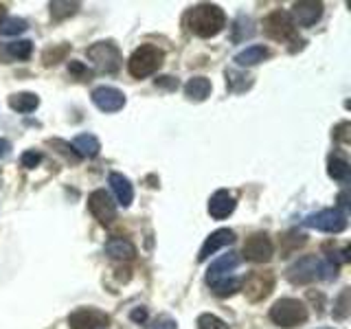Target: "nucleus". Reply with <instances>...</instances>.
Listing matches in <instances>:
<instances>
[{
  "mask_svg": "<svg viewBox=\"0 0 351 329\" xmlns=\"http://www.w3.org/2000/svg\"><path fill=\"white\" fill-rule=\"evenodd\" d=\"M336 266H332L329 261L318 259L316 255H305L301 257L296 263L288 268V281L294 285H305V283H312V281H329V279H336Z\"/></svg>",
  "mask_w": 351,
  "mask_h": 329,
  "instance_id": "obj_2",
  "label": "nucleus"
},
{
  "mask_svg": "<svg viewBox=\"0 0 351 329\" xmlns=\"http://www.w3.org/2000/svg\"><path fill=\"white\" fill-rule=\"evenodd\" d=\"M226 86L230 93H244L252 86V77L248 73H241V71H233L228 69L226 71Z\"/></svg>",
  "mask_w": 351,
  "mask_h": 329,
  "instance_id": "obj_24",
  "label": "nucleus"
},
{
  "mask_svg": "<svg viewBox=\"0 0 351 329\" xmlns=\"http://www.w3.org/2000/svg\"><path fill=\"white\" fill-rule=\"evenodd\" d=\"M69 71H71L73 75H77V77H82V80H86V77H90V75H93L82 62H71V64H69Z\"/></svg>",
  "mask_w": 351,
  "mask_h": 329,
  "instance_id": "obj_37",
  "label": "nucleus"
},
{
  "mask_svg": "<svg viewBox=\"0 0 351 329\" xmlns=\"http://www.w3.org/2000/svg\"><path fill=\"white\" fill-rule=\"evenodd\" d=\"M20 162H22V167L33 169V167H38V164L42 162V154H40V151H36V149H29V151L22 154Z\"/></svg>",
  "mask_w": 351,
  "mask_h": 329,
  "instance_id": "obj_33",
  "label": "nucleus"
},
{
  "mask_svg": "<svg viewBox=\"0 0 351 329\" xmlns=\"http://www.w3.org/2000/svg\"><path fill=\"white\" fill-rule=\"evenodd\" d=\"M165 62V53L154 47V44H141V47L130 55L128 60V71L132 77L143 80V77H149L156 73Z\"/></svg>",
  "mask_w": 351,
  "mask_h": 329,
  "instance_id": "obj_3",
  "label": "nucleus"
},
{
  "mask_svg": "<svg viewBox=\"0 0 351 329\" xmlns=\"http://www.w3.org/2000/svg\"><path fill=\"white\" fill-rule=\"evenodd\" d=\"M321 329H332V327H321Z\"/></svg>",
  "mask_w": 351,
  "mask_h": 329,
  "instance_id": "obj_42",
  "label": "nucleus"
},
{
  "mask_svg": "<svg viewBox=\"0 0 351 329\" xmlns=\"http://www.w3.org/2000/svg\"><path fill=\"white\" fill-rule=\"evenodd\" d=\"M110 323V316L95 307H80L69 316L71 329H104Z\"/></svg>",
  "mask_w": 351,
  "mask_h": 329,
  "instance_id": "obj_10",
  "label": "nucleus"
},
{
  "mask_svg": "<svg viewBox=\"0 0 351 329\" xmlns=\"http://www.w3.org/2000/svg\"><path fill=\"white\" fill-rule=\"evenodd\" d=\"M252 33H255V29H252V20L250 18L241 16L239 20H235V25H233V40L235 42H241V40L250 38Z\"/></svg>",
  "mask_w": 351,
  "mask_h": 329,
  "instance_id": "obj_29",
  "label": "nucleus"
},
{
  "mask_svg": "<svg viewBox=\"0 0 351 329\" xmlns=\"http://www.w3.org/2000/svg\"><path fill=\"white\" fill-rule=\"evenodd\" d=\"M88 211L95 215V219H99L101 224H112L117 219V204L112 202L108 191L97 189L88 195Z\"/></svg>",
  "mask_w": 351,
  "mask_h": 329,
  "instance_id": "obj_9",
  "label": "nucleus"
},
{
  "mask_svg": "<svg viewBox=\"0 0 351 329\" xmlns=\"http://www.w3.org/2000/svg\"><path fill=\"white\" fill-rule=\"evenodd\" d=\"M77 9H80V3H60V0H55V3H51V16L55 20H64L77 14Z\"/></svg>",
  "mask_w": 351,
  "mask_h": 329,
  "instance_id": "obj_27",
  "label": "nucleus"
},
{
  "mask_svg": "<svg viewBox=\"0 0 351 329\" xmlns=\"http://www.w3.org/2000/svg\"><path fill=\"white\" fill-rule=\"evenodd\" d=\"M9 141H3V138H0V156H5V154L9 151Z\"/></svg>",
  "mask_w": 351,
  "mask_h": 329,
  "instance_id": "obj_40",
  "label": "nucleus"
},
{
  "mask_svg": "<svg viewBox=\"0 0 351 329\" xmlns=\"http://www.w3.org/2000/svg\"><path fill=\"white\" fill-rule=\"evenodd\" d=\"M272 255H274V246H272V239L266 233H252L250 237H246L244 257L248 261L263 263V261H270Z\"/></svg>",
  "mask_w": 351,
  "mask_h": 329,
  "instance_id": "obj_11",
  "label": "nucleus"
},
{
  "mask_svg": "<svg viewBox=\"0 0 351 329\" xmlns=\"http://www.w3.org/2000/svg\"><path fill=\"white\" fill-rule=\"evenodd\" d=\"M270 321L283 329L299 327L307 321V307L299 299H279L270 307Z\"/></svg>",
  "mask_w": 351,
  "mask_h": 329,
  "instance_id": "obj_4",
  "label": "nucleus"
},
{
  "mask_svg": "<svg viewBox=\"0 0 351 329\" xmlns=\"http://www.w3.org/2000/svg\"><path fill=\"white\" fill-rule=\"evenodd\" d=\"M211 82L206 77H191L189 82L184 84V95L191 99V101H204V99L211 95Z\"/></svg>",
  "mask_w": 351,
  "mask_h": 329,
  "instance_id": "obj_21",
  "label": "nucleus"
},
{
  "mask_svg": "<svg viewBox=\"0 0 351 329\" xmlns=\"http://www.w3.org/2000/svg\"><path fill=\"white\" fill-rule=\"evenodd\" d=\"M33 53V42L31 40H16V42H9L3 47L0 55L5 60H29Z\"/></svg>",
  "mask_w": 351,
  "mask_h": 329,
  "instance_id": "obj_22",
  "label": "nucleus"
},
{
  "mask_svg": "<svg viewBox=\"0 0 351 329\" xmlns=\"http://www.w3.org/2000/svg\"><path fill=\"white\" fill-rule=\"evenodd\" d=\"M93 103L101 112H119L125 106V95L112 86H99L93 90Z\"/></svg>",
  "mask_w": 351,
  "mask_h": 329,
  "instance_id": "obj_12",
  "label": "nucleus"
},
{
  "mask_svg": "<svg viewBox=\"0 0 351 329\" xmlns=\"http://www.w3.org/2000/svg\"><path fill=\"white\" fill-rule=\"evenodd\" d=\"M49 145H51V147H60L58 151H62L64 156L69 158V160H73V162L80 160V156H77V154L73 151L71 143H64V141H60V138H55V141H49Z\"/></svg>",
  "mask_w": 351,
  "mask_h": 329,
  "instance_id": "obj_34",
  "label": "nucleus"
},
{
  "mask_svg": "<svg viewBox=\"0 0 351 329\" xmlns=\"http://www.w3.org/2000/svg\"><path fill=\"white\" fill-rule=\"evenodd\" d=\"M244 294L250 303H259L263 299H268L274 290V274L270 270H255L250 272L244 281Z\"/></svg>",
  "mask_w": 351,
  "mask_h": 329,
  "instance_id": "obj_8",
  "label": "nucleus"
},
{
  "mask_svg": "<svg viewBox=\"0 0 351 329\" xmlns=\"http://www.w3.org/2000/svg\"><path fill=\"white\" fill-rule=\"evenodd\" d=\"M184 22H186V29H189L193 36L213 38L226 27V14L219 5L202 3V5H195L186 11Z\"/></svg>",
  "mask_w": 351,
  "mask_h": 329,
  "instance_id": "obj_1",
  "label": "nucleus"
},
{
  "mask_svg": "<svg viewBox=\"0 0 351 329\" xmlns=\"http://www.w3.org/2000/svg\"><path fill=\"white\" fill-rule=\"evenodd\" d=\"M5 9H7V7H5L3 3H0V22H3V20L7 18V16H5Z\"/></svg>",
  "mask_w": 351,
  "mask_h": 329,
  "instance_id": "obj_41",
  "label": "nucleus"
},
{
  "mask_svg": "<svg viewBox=\"0 0 351 329\" xmlns=\"http://www.w3.org/2000/svg\"><path fill=\"white\" fill-rule=\"evenodd\" d=\"M349 162L345 158H340V156H332L327 160V173H329V178H334L338 182H347L349 180Z\"/></svg>",
  "mask_w": 351,
  "mask_h": 329,
  "instance_id": "obj_25",
  "label": "nucleus"
},
{
  "mask_svg": "<svg viewBox=\"0 0 351 329\" xmlns=\"http://www.w3.org/2000/svg\"><path fill=\"white\" fill-rule=\"evenodd\" d=\"M290 16L296 27H312L323 16V3H316V0H301V3L292 5Z\"/></svg>",
  "mask_w": 351,
  "mask_h": 329,
  "instance_id": "obj_13",
  "label": "nucleus"
},
{
  "mask_svg": "<svg viewBox=\"0 0 351 329\" xmlns=\"http://www.w3.org/2000/svg\"><path fill=\"white\" fill-rule=\"evenodd\" d=\"M104 252L108 257L112 259H121V261H130L136 257V246L132 244L130 239H123V237H112L106 241V248Z\"/></svg>",
  "mask_w": 351,
  "mask_h": 329,
  "instance_id": "obj_17",
  "label": "nucleus"
},
{
  "mask_svg": "<svg viewBox=\"0 0 351 329\" xmlns=\"http://www.w3.org/2000/svg\"><path fill=\"white\" fill-rule=\"evenodd\" d=\"M38 106H40V97L36 93H16L9 97V108L22 114L33 112Z\"/></svg>",
  "mask_w": 351,
  "mask_h": 329,
  "instance_id": "obj_23",
  "label": "nucleus"
},
{
  "mask_svg": "<svg viewBox=\"0 0 351 329\" xmlns=\"http://www.w3.org/2000/svg\"><path fill=\"white\" fill-rule=\"evenodd\" d=\"M156 86H167V88H178V82L173 80V77H160V80H156Z\"/></svg>",
  "mask_w": 351,
  "mask_h": 329,
  "instance_id": "obj_39",
  "label": "nucleus"
},
{
  "mask_svg": "<svg viewBox=\"0 0 351 329\" xmlns=\"http://www.w3.org/2000/svg\"><path fill=\"white\" fill-rule=\"evenodd\" d=\"M239 266V255L237 252H226L219 259H215L211 266H208V272H206V283L213 285L217 281H224L230 277V272Z\"/></svg>",
  "mask_w": 351,
  "mask_h": 329,
  "instance_id": "obj_14",
  "label": "nucleus"
},
{
  "mask_svg": "<svg viewBox=\"0 0 351 329\" xmlns=\"http://www.w3.org/2000/svg\"><path fill=\"white\" fill-rule=\"evenodd\" d=\"M235 206L237 202L233 193H228L226 189H219L211 195V200H208V213H211L213 219H224L235 211Z\"/></svg>",
  "mask_w": 351,
  "mask_h": 329,
  "instance_id": "obj_16",
  "label": "nucleus"
},
{
  "mask_svg": "<svg viewBox=\"0 0 351 329\" xmlns=\"http://www.w3.org/2000/svg\"><path fill=\"white\" fill-rule=\"evenodd\" d=\"M233 241H235V233L230 228H219V230H215V233H211V235L204 239V244L200 248V255H197V261H206L211 255H215L219 248L233 244Z\"/></svg>",
  "mask_w": 351,
  "mask_h": 329,
  "instance_id": "obj_15",
  "label": "nucleus"
},
{
  "mask_svg": "<svg viewBox=\"0 0 351 329\" xmlns=\"http://www.w3.org/2000/svg\"><path fill=\"white\" fill-rule=\"evenodd\" d=\"M147 329H178V323L171 316H158L154 318L152 325H147Z\"/></svg>",
  "mask_w": 351,
  "mask_h": 329,
  "instance_id": "obj_35",
  "label": "nucleus"
},
{
  "mask_svg": "<svg viewBox=\"0 0 351 329\" xmlns=\"http://www.w3.org/2000/svg\"><path fill=\"white\" fill-rule=\"evenodd\" d=\"M305 226L321 230V233H343L347 228V215L340 211V208H323V211L312 213L305 217Z\"/></svg>",
  "mask_w": 351,
  "mask_h": 329,
  "instance_id": "obj_6",
  "label": "nucleus"
},
{
  "mask_svg": "<svg viewBox=\"0 0 351 329\" xmlns=\"http://www.w3.org/2000/svg\"><path fill=\"white\" fill-rule=\"evenodd\" d=\"M66 55H69V44H60V47H55V49H47L44 51V64L53 66V64L62 62Z\"/></svg>",
  "mask_w": 351,
  "mask_h": 329,
  "instance_id": "obj_31",
  "label": "nucleus"
},
{
  "mask_svg": "<svg viewBox=\"0 0 351 329\" xmlns=\"http://www.w3.org/2000/svg\"><path fill=\"white\" fill-rule=\"evenodd\" d=\"M268 58H270V49L261 47V44H252V47H246L244 51H239L235 55V64L237 66H257Z\"/></svg>",
  "mask_w": 351,
  "mask_h": 329,
  "instance_id": "obj_19",
  "label": "nucleus"
},
{
  "mask_svg": "<svg viewBox=\"0 0 351 329\" xmlns=\"http://www.w3.org/2000/svg\"><path fill=\"white\" fill-rule=\"evenodd\" d=\"M241 288V281L235 279V277H228L224 281H217L211 285V290L217 294V296H230V294H235L237 290Z\"/></svg>",
  "mask_w": 351,
  "mask_h": 329,
  "instance_id": "obj_28",
  "label": "nucleus"
},
{
  "mask_svg": "<svg viewBox=\"0 0 351 329\" xmlns=\"http://www.w3.org/2000/svg\"><path fill=\"white\" fill-rule=\"evenodd\" d=\"M349 314V290H343V294L336 299V307H334V316L338 321H343Z\"/></svg>",
  "mask_w": 351,
  "mask_h": 329,
  "instance_id": "obj_32",
  "label": "nucleus"
},
{
  "mask_svg": "<svg viewBox=\"0 0 351 329\" xmlns=\"http://www.w3.org/2000/svg\"><path fill=\"white\" fill-rule=\"evenodd\" d=\"M197 329H228V325L215 314H200L197 316Z\"/></svg>",
  "mask_w": 351,
  "mask_h": 329,
  "instance_id": "obj_30",
  "label": "nucleus"
},
{
  "mask_svg": "<svg viewBox=\"0 0 351 329\" xmlns=\"http://www.w3.org/2000/svg\"><path fill=\"white\" fill-rule=\"evenodd\" d=\"M27 29H29L27 20H22V18L9 16L0 22V33H3V36H20V33H25Z\"/></svg>",
  "mask_w": 351,
  "mask_h": 329,
  "instance_id": "obj_26",
  "label": "nucleus"
},
{
  "mask_svg": "<svg viewBox=\"0 0 351 329\" xmlns=\"http://www.w3.org/2000/svg\"><path fill=\"white\" fill-rule=\"evenodd\" d=\"M349 130H351L349 123H340V125L334 130V138H336L338 143H345V145H347V143L351 141V138H349Z\"/></svg>",
  "mask_w": 351,
  "mask_h": 329,
  "instance_id": "obj_36",
  "label": "nucleus"
},
{
  "mask_svg": "<svg viewBox=\"0 0 351 329\" xmlns=\"http://www.w3.org/2000/svg\"><path fill=\"white\" fill-rule=\"evenodd\" d=\"M263 33L270 38V40H277V42H288L296 38V25L290 16V11H272V14L263 20Z\"/></svg>",
  "mask_w": 351,
  "mask_h": 329,
  "instance_id": "obj_5",
  "label": "nucleus"
},
{
  "mask_svg": "<svg viewBox=\"0 0 351 329\" xmlns=\"http://www.w3.org/2000/svg\"><path fill=\"white\" fill-rule=\"evenodd\" d=\"M130 318L134 323H145L147 321V310H145V307H136V310L130 314Z\"/></svg>",
  "mask_w": 351,
  "mask_h": 329,
  "instance_id": "obj_38",
  "label": "nucleus"
},
{
  "mask_svg": "<svg viewBox=\"0 0 351 329\" xmlns=\"http://www.w3.org/2000/svg\"><path fill=\"white\" fill-rule=\"evenodd\" d=\"M110 186L117 195V202L121 206H130L134 200V189H132V182L125 178L123 173H110Z\"/></svg>",
  "mask_w": 351,
  "mask_h": 329,
  "instance_id": "obj_18",
  "label": "nucleus"
},
{
  "mask_svg": "<svg viewBox=\"0 0 351 329\" xmlns=\"http://www.w3.org/2000/svg\"><path fill=\"white\" fill-rule=\"evenodd\" d=\"M71 147L80 158H95L99 149H101V143H99V138L93 134H80L73 141Z\"/></svg>",
  "mask_w": 351,
  "mask_h": 329,
  "instance_id": "obj_20",
  "label": "nucleus"
},
{
  "mask_svg": "<svg viewBox=\"0 0 351 329\" xmlns=\"http://www.w3.org/2000/svg\"><path fill=\"white\" fill-rule=\"evenodd\" d=\"M86 55L101 73H117L121 66V51L112 42H97L86 51Z\"/></svg>",
  "mask_w": 351,
  "mask_h": 329,
  "instance_id": "obj_7",
  "label": "nucleus"
}]
</instances>
